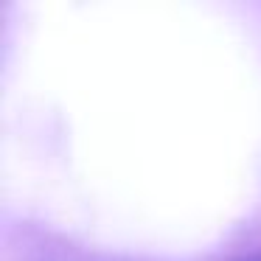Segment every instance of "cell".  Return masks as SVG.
<instances>
[{"label":"cell","instance_id":"1","mask_svg":"<svg viewBox=\"0 0 261 261\" xmlns=\"http://www.w3.org/2000/svg\"><path fill=\"white\" fill-rule=\"evenodd\" d=\"M230 261H261V247H253V250H247V253L236 255V258H230Z\"/></svg>","mask_w":261,"mask_h":261}]
</instances>
